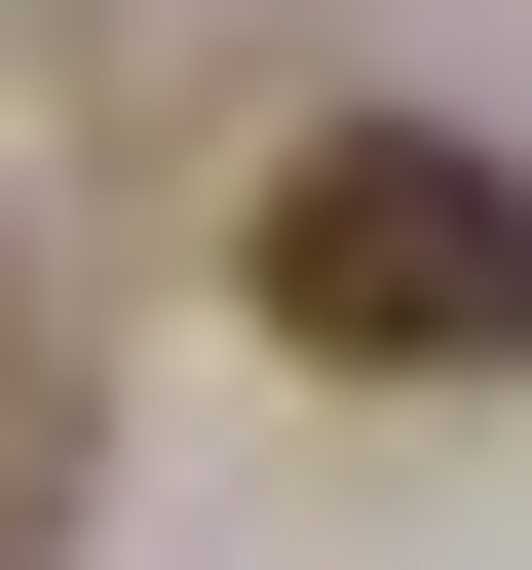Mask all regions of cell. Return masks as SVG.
Instances as JSON below:
<instances>
[{"label":"cell","mask_w":532,"mask_h":570,"mask_svg":"<svg viewBox=\"0 0 532 570\" xmlns=\"http://www.w3.org/2000/svg\"><path fill=\"white\" fill-rule=\"evenodd\" d=\"M266 343L305 381H532V190L456 115H305L266 153Z\"/></svg>","instance_id":"obj_1"}]
</instances>
